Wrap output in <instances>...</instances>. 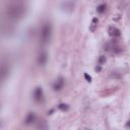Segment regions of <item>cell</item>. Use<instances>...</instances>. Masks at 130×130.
<instances>
[{
  "label": "cell",
  "instance_id": "obj_8",
  "mask_svg": "<svg viewBox=\"0 0 130 130\" xmlns=\"http://www.w3.org/2000/svg\"><path fill=\"white\" fill-rule=\"evenodd\" d=\"M8 74V67L6 66V64H2L1 65V70H0V76H1V79L3 80L5 77H6V75Z\"/></svg>",
  "mask_w": 130,
  "mask_h": 130
},
{
  "label": "cell",
  "instance_id": "obj_7",
  "mask_svg": "<svg viewBox=\"0 0 130 130\" xmlns=\"http://www.w3.org/2000/svg\"><path fill=\"white\" fill-rule=\"evenodd\" d=\"M47 60H48V55L46 52H42L40 55H39V58H38V63L41 65V66H44L46 63H47Z\"/></svg>",
  "mask_w": 130,
  "mask_h": 130
},
{
  "label": "cell",
  "instance_id": "obj_9",
  "mask_svg": "<svg viewBox=\"0 0 130 130\" xmlns=\"http://www.w3.org/2000/svg\"><path fill=\"white\" fill-rule=\"evenodd\" d=\"M35 120H36L35 114H34V113H29V114L26 116V118H25V120H24V123L28 125V124H31L32 122H35Z\"/></svg>",
  "mask_w": 130,
  "mask_h": 130
},
{
  "label": "cell",
  "instance_id": "obj_6",
  "mask_svg": "<svg viewBox=\"0 0 130 130\" xmlns=\"http://www.w3.org/2000/svg\"><path fill=\"white\" fill-rule=\"evenodd\" d=\"M63 86H64V79H63L62 77H59V78H57V80L55 81V83H54V85H53V88H54V90L59 91V90H61V89L63 88Z\"/></svg>",
  "mask_w": 130,
  "mask_h": 130
},
{
  "label": "cell",
  "instance_id": "obj_5",
  "mask_svg": "<svg viewBox=\"0 0 130 130\" xmlns=\"http://www.w3.org/2000/svg\"><path fill=\"white\" fill-rule=\"evenodd\" d=\"M108 32H109V36L112 37V38H119L121 36V31L119 28H117L116 26H110L109 29H108Z\"/></svg>",
  "mask_w": 130,
  "mask_h": 130
},
{
  "label": "cell",
  "instance_id": "obj_17",
  "mask_svg": "<svg viewBox=\"0 0 130 130\" xmlns=\"http://www.w3.org/2000/svg\"><path fill=\"white\" fill-rule=\"evenodd\" d=\"M126 126H127V127H130V120H129V121L126 123Z\"/></svg>",
  "mask_w": 130,
  "mask_h": 130
},
{
  "label": "cell",
  "instance_id": "obj_10",
  "mask_svg": "<svg viewBox=\"0 0 130 130\" xmlns=\"http://www.w3.org/2000/svg\"><path fill=\"white\" fill-rule=\"evenodd\" d=\"M98 22H99V20H98L96 17L92 18L91 23H90V25H89V30H90V31H94V30H95V28H96V26H98Z\"/></svg>",
  "mask_w": 130,
  "mask_h": 130
},
{
  "label": "cell",
  "instance_id": "obj_12",
  "mask_svg": "<svg viewBox=\"0 0 130 130\" xmlns=\"http://www.w3.org/2000/svg\"><path fill=\"white\" fill-rule=\"evenodd\" d=\"M106 8H107V5H106V4H100V5L96 7V11H98L99 13H103V12L106 10Z\"/></svg>",
  "mask_w": 130,
  "mask_h": 130
},
{
  "label": "cell",
  "instance_id": "obj_14",
  "mask_svg": "<svg viewBox=\"0 0 130 130\" xmlns=\"http://www.w3.org/2000/svg\"><path fill=\"white\" fill-rule=\"evenodd\" d=\"M105 61H106V57H105V56H101V57L99 58V63H100V65L103 64Z\"/></svg>",
  "mask_w": 130,
  "mask_h": 130
},
{
  "label": "cell",
  "instance_id": "obj_1",
  "mask_svg": "<svg viewBox=\"0 0 130 130\" xmlns=\"http://www.w3.org/2000/svg\"><path fill=\"white\" fill-rule=\"evenodd\" d=\"M25 12V6L22 3H11L6 7L5 13L9 18L17 19L20 18Z\"/></svg>",
  "mask_w": 130,
  "mask_h": 130
},
{
  "label": "cell",
  "instance_id": "obj_2",
  "mask_svg": "<svg viewBox=\"0 0 130 130\" xmlns=\"http://www.w3.org/2000/svg\"><path fill=\"white\" fill-rule=\"evenodd\" d=\"M52 36V26L49 22H46L43 24L42 29H41V35H40V40L43 44H47L50 42Z\"/></svg>",
  "mask_w": 130,
  "mask_h": 130
},
{
  "label": "cell",
  "instance_id": "obj_3",
  "mask_svg": "<svg viewBox=\"0 0 130 130\" xmlns=\"http://www.w3.org/2000/svg\"><path fill=\"white\" fill-rule=\"evenodd\" d=\"M105 50H107L110 53L118 54V53H120L122 51V48L116 41H112V42H109V43H107L105 45Z\"/></svg>",
  "mask_w": 130,
  "mask_h": 130
},
{
  "label": "cell",
  "instance_id": "obj_15",
  "mask_svg": "<svg viewBox=\"0 0 130 130\" xmlns=\"http://www.w3.org/2000/svg\"><path fill=\"white\" fill-rule=\"evenodd\" d=\"M84 77H85V79H86L88 82H90V81H91V77H90L87 73H84Z\"/></svg>",
  "mask_w": 130,
  "mask_h": 130
},
{
  "label": "cell",
  "instance_id": "obj_13",
  "mask_svg": "<svg viewBox=\"0 0 130 130\" xmlns=\"http://www.w3.org/2000/svg\"><path fill=\"white\" fill-rule=\"evenodd\" d=\"M58 108L61 110V111H67L68 110V105H66V104H60L59 106H58Z\"/></svg>",
  "mask_w": 130,
  "mask_h": 130
},
{
  "label": "cell",
  "instance_id": "obj_11",
  "mask_svg": "<svg viewBox=\"0 0 130 130\" xmlns=\"http://www.w3.org/2000/svg\"><path fill=\"white\" fill-rule=\"evenodd\" d=\"M38 128L40 130H48V127H47V124L45 121H40L38 123Z\"/></svg>",
  "mask_w": 130,
  "mask_h": 130
},
{
  "label": "cell",
  "instance_id": "obj_16",
  "mask_svg": "<svg viewBox=\"0 0 130 130\" xmlns=\"http://www.w3.org/2000/svg\"><path fill=\"white\" fill-rule=\"evenodd\" d=\"M95 71H101V65H99L98 67H95Z\"/></svg>",
  "mask_w": 130,
  "mask_h": 130
},
{
  "label": "cell",
  "instance_id": "obj_4",
  "mask_svg": "<svg viewBox=\"0 0 130 130\" xmlns=\"http://www.w3.org/2000/svg\"><path fill=\"white\" fill-rule=\"evenodd\" d=\"M43 98H44V93H43V89L42 87H37L34 91V99L36 102L40 103L43 101Z\"/></svg>",
  "mask_w": 130,
  "mask_h": 130
}]
</instances>
